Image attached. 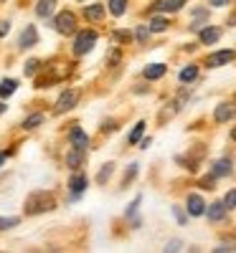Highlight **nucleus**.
Here are the masks:
<instances>
[{
  "instance_id": "obj_1",
  "label": "nucleus",
  "mask_w": 236,
  "mask_h": 253,
  "mask_svg": "<svg viewBox=\"0 0 236 253\" xmlns=\"http://www.w3.org/2000/svg\"><path fill=\"white\" fill-rule=\"evenodd\" d=\"M53 207H56V200H53V195H51L49 190H36V192H31L28 200H26V213H28V215L49 213V210H53Z\"/></svg>"
},
{
  "instance_id": "obj_2",
  "label": "nucleus",
  "mask_w": 236,
  "mask_h": 253,
  "mask_svg": "<svg viewBox=\"0 0 236 253\" xmlns=\"http://www.w3.org/2000/svg\"><path fill=\"white\" fill-rule=\"evenodd\" d=\"M53 28H56L61 36H71L74 31H77V16H74V13H69V10L58 13L56 21H53Z\"/></svg>"
},
{
  "instance_id": "obj_3",
  "label": "nucleus",
  "mask_w": 236,
  "mask_h": 253,
  "mask_svg": "<svg viewBox=\"0 0 236 253\" xmlns=\"http://www.w3.org/2000/svg\"><path fill=\"white\" fill-rule=\"evenodd\" d=\"M94 43H97V33L94 31H81L77 36V43H74V53H77V56H86L94 48Z\"/></svg>"
},
{
  "instance_id": "obj_4",
  "label": "nucleus",
  "mask_w": 236,
  "mask_h": 253,
  "mask_svg": "<svg viewBox=\"0 0 236 253\" xmlns=\"http://www.w3.org/2000/svg\"><path fill=\"white\" fill-rule=\"evenodd\" d=\"M77 92L74 89H66V92L58 96V101H56V112L58 114H64V112H69V109H74V104H77Z\"/></svg>"
},
{
  "instance_id": "obj_5",
  "label": "nucleus",
  "mask_w": 236,
  "mask_h": 253,
  "mask_svg": "<svg viewBox=\"0 0 236 253\" xmlns=\"http://www.w3.org/2000/svg\"><path fill=\"white\" fill-rule=\"evenodd\" d=\"M231 61H234V51H216V53H211L209 58H206V66L218 69V66H226Z\"/></svg>"
},
{
  "instance_id": "obj_6",
  "label": "nucleus",
  "mask_w": 236,
  "mask_h": 253,
  "mask_svg": "<svg viewBox=\"0 0 236 253\" xmlns=\"http://www.w3.org/2000/svg\"><path fill=\"white\" fill-rule=\"evenodd\" d=\"M236 116V107L234 104H218L216 112H213V119L216 122H229V119Z\"/></svg>"
},
{
  "instance_id": "obj_7",
  "label": "nucleus",
  "mask_w": 236,
  "mask_h": 253,
  "mask_svg": "<svg viewBox=\"0 0 236 253\" xmlns=\"http://www.w3.org/2000/svg\"><path fill=\"white\" fill-rule=\"evenodd\" d=\"M206 213V203L201 195H188V215H203Z\"/></svg>"
},
{
  "instance_id": "obj_8",
  "label": "nucleus",
  "mask_w": 236,
  "mask_h": 253,
  "mask_svg": "<svg viewBox=\"0 0 236 253\" xmlns=\"http://www.w3.org/2000/svg\"><path fill=\"white\" fill-rule=\"evenodd\" d=\"M36 41H38V33H36V28H33V25H28L26 31L21 33L18 48H31V46H36Z\"/></svg>"
},
{
  "instance_id": "obj_9",
  "label": "nucleus",
  "mask_w": 236,
  "mask_h": 253,
  "mask_svg": "<svg viewBox=\"0 0 236 253\" xmlns=\"http://www.w3.org/2000/svg\"><path fill=\"white\" fill-rule=\"evenodd\" d=\"M105 13H107V8L102 5V3H97V5H86V8H84L86 21H92V23H99L102 18H105Z\"/></svg>"
},
{
  "instance_id": "obj_10",
  "label": "nucleus",
  "mask_w": 236,
  "mask_h": 253,
  "mask_svg": "<svg viewBox=\"0 0 236 253\" xmlns=\"http://www.w3.org/2000/svg\"><path fill=\"white\" fill-rule=\"evenodd\" d=\"M188 0H157L155 10H163V13H173V10H181Z\"/></svg>"
},
{
  "instance_id": "obj_11",
  "label": "nucleus",
  "mask_w": 236,
  "mask_h": 253,
  "mask_svg": "<svg viewBox=\"0 0 236 253\" xmlns=\"http://www.w3.org/2000/svg\"><path fill=\"white\" fill-rule=\"evenodd\" d=\"M86 187V177L84 175H74L71 183H69V190H71V198H79Z\"/></svg>"
},
{
  "instance_id": "obj_12",
  "label": "nucleus",
  "mask_w": 236,
  "mask_h": 253,
  "mask_svg": "<svg viewBox=\"0 0 236 253\" xmlns=\"http://www.w3.org/2000/svg\"><path fill=\"white\" fill-rule=\"evenodd\" d=\"M226 210L229 207L224 205V203H213L209 210H206V215H209V220H213V223H218V220H224V215H226Z\"/></svg>"
},
{
  "instance_id": "obj_13",
  "label": "nucleus",
  "mask_w": 236,
  "mask_h": 253,
  "mask_svg": "<svg viewBox=\"0 0 236 253\" xmlns=\"http://www.w3.org/2000/svg\"><path fill=\"white\" fill-rule=\"evenodd\" d=\"M231 167H234L231 160H226V157H224V160H216V162H213V177H226V175H231Z\"/></svg>"
},
{
  "instance_id": "obj_14",
  "label": "nucleus",
  "mask_w": 236,
  "mask_h": 253,
  "mask_svg": "<svg viewBox=\"0 0 236 253\" xmlns=\"http://www.w3.org/2000/svg\"><path fill=\"white\" fill-rule=\"evenodd\" d=\"M218 38H221V31H218V28H213V25H209V28H203V31H201V43H206V46L216 43Z\"/></svg>"
},
{
  "instance_id": "obj_15",
  "label": "nucleus",
  "mask_w": 236,
  "mask_h": 253,
  "mask_svg": "<svg viewBox=\"0 0 236 253\" xmlns=\"http://www.w3.org/2000/svg\"><path fill=\"white\" fill-rule=\"evenodd\" d=\"M165 71H168V69H165L163 64H150V66L145 69V79H147V81H155V79H160V76H165Z\"/></svg>"
},
{
  "instance_id": "obj_16",
  "label": "nucleus",
  "mask_w": 236,
  "mask_h": 253,
  "mask_svg": "<svg viewBox=\"0 0 236 253\" xmlns=\"http://www.w3.org/2000/svg\"><path fill=\"white\" fill-rule=\"evenodd\" d=\"M53 8H56V0H38V5H36L38 18H49L53 13Z\"/></svg>"
},
{
  "instance_id": "obj_17",
  "label": "nucleus",
  "mask_w": 236,
  "mask_h": 253,
  "mask_svg": "<svg viewBox=\"0 0 236 253\" xmlns=\"http://www.w3.org/2000/svg\"><path fill=\"white\" fill-rule=\"evenodd\" d=\"M81 160H84V155H81V147H74V150L69 152V157H66V165H69L71 170H77V167L81 165Z\"/></svg>"
},
{
  "instance_id": "obj_18",
  "label": "nucleus",
  "mask_w": 236,
  "mask_h": 253,
  "mask_svg": "<svg viewBox=\"0 0 236 253\" xmlns=\"http://www.w3.org/2000/svg\"><path fill=\"white\" fill-rule=\"evenodd\" d=\"M125 10H127V0H109V13L112 16H125Z\"/></svg>"
},
{
  "instance_id": "obj_19",
  "label": "nucleus",
  "mask_w": 236,
  "mask_h": 253,
  "mask_svg": "<svg viewBox=\"0 0 236 253\" xmlns=\"http://www.w3.org/2000/svg\"><path fill=\"white\" fill-rule=\"evenodd\" d=\"M71 142L77 144V147H86V135L79 129V127H74L71 129Z\"/></svg>"
},
{
  "instance_id": "obj_20",
  "label": "nucleus",
  "mask_w": 236,
  "mask_h": 253,
  "mask_svg": "<svg viewBox=\"0 0 236 253\" xmlns=\"http://www.w3.org/2000/svg\"><path fill=\"white\" fill-rule=\"evenodd\" d=\"M16 86H18V84L13 81V79H5L3 84H0V96H3V99H5V96H10L13 92H16Z\"/></svg>"
},
{
  "instance_id": "obj_21",
  "label": "nucleus",
  "mask_w": 236,
  "mask_h": 253,
  "mask_svg": "<svg viewBox=\"0 0 236 253\" xmlns=\"http://www.w3.org/2000/svg\"><path fill=\"white\" fill-rule=\"evenodd\" d=\"M112 172H114V165H112V162H107V165L102 167V172L97 175V183H99V185H105V183L109 180V175H112Z\"/></svg>"
},
{
  "instance_id": "obj_22",
  "label": "nucleus",
  "mask_w": 236,
  "mask_h": 253,
  "mask_svg": "<svg viewBox=\"0 0 236 253\" xmlns=\"http://www.w3.org/2000/svg\"><path fill=\"white\" fill-rule=\"evenodd\" d=\"M168 28V21L165 18H153L150 21V33H163Z\"/></svg>"
},
{
  "instance_id": "obj_23",
  "label": "nucleus",
  "mask_w": 236,
  "mask_h": 253,
  "mask_svg": "<svg viewBox=\"0 0 236 253\" xmlns=\"http://www.w3.org/2000/svg\"><path fill=\"white\" fill-rule=\"evenodd\" d=\"M142 135H145V122L135 124V129H132V135H130V144H137L142 139Z\"/></svg>"
},
{
  "instance_id": "obj_24",
  "label": "nucleus",
  "mask_w": 236,
  "mask_h": 253,
  "mask_svg": "<svg viewBox=\"0 0 236 253\" xmlns=\"http://www.w3.org/2000/svg\"><path fill=\"white\" fill-rule=\"evenodd\" d=\"M41 122H43V114H31V116L23 122V129H36Z\"/></svg>"
},
{
  "instance_id": "obj_25",
  "label": "nucleus",
  "mask_w": 236,
  "mask_h": 253,
  "mask_svg": "<svg viewBox=\"0 0 236 253\" xmlns=\"http://www.w3.org/2000/svg\"><path fill=\"white\" fill-rule=\"evenodd\" d=\"M196 76H198V69L196 66H188V69L181 71V81H193Z\"/></svg>"
},
{
  "instance_id": "obj_26",
  "label": "nucleus",
  "mask_w": 236,
  "mask_h": 253,
  "mask_svg": "<svg viewBox=\"0 0 236 253\" xmlns=\"http://www.w3.org/2000/svg\"><path fill=\"white\" fill-rule=\"evenodd\" d=\"M13 226H18V218H0V230L13 228Z\"/></svg>"
},
{
  "instance_id": "obj_27",
  "label": "nucleus",
  "mask_w": 236,
  "mask_h": 253,
  "mask_svg": "<svg viewBox=\"0 0 236 253\" xmlns=\"http://www.w3.org/2000/svg\"><path fill=\"white\" fill-rule=\"evenodd\" d=\"M224 205L226 207H236V187L231 192H226V198H224Z\"/></svg>"
},
{
  "instance_id": "obj_28",
  "label": "nucleus",
  "mask_w": 236,
  "mask_h": 253,
  "mask_svg": "<svg viewBox=\"0 0 236 253\" xmlns=\"http://www.w3.org/2000/svg\"><path fill=\"white\" fill-rule=\"evenodd\" d=\"M38 66H41V64L36 61V58H31V61L26 64V73H28V76H33V73H36V69H38Z\"/></svg>"
},
{
  "instance_id": "obj_29",
  "label": "nucleus",
  "mask_w": 236,
  "mask_h": 253,
  "mask_svg": "<svg viewBox=\"0 0 236 253\" xmlns=\"http://www.w3.org/2000/svg\"><path fill=\"white\" fill-rule=\"evenodd\" d=\"M135 172H137V165H130V170H127V175H125V185L135 177Z\"/></svg>"
},
{
  "instance_id": "obj_30",
  "label": "nucleus",
  "mask_w": 236,
  "mask_h": 253,
  "mask_svg": "<svg viewBox=\"0 0 236 253\" xmlns=\"http://www.w3.org/2000/svg\"><path fill=\"white\" fill-rule=\"evenodd\" d=\"M147 33H150V28H140V31H137V38H140V41H145V38H147Z\"/></svg>"
},
{
  "instance_id": "obj_31",
  "label": "nucleus",
  "mask_w": 236,
  "mask_h": 253,
  "mask_svg": "<svg viewBox=\"0 0 236 253\" xmlns=\"http://www.w3.org/2000/svg\"><path fill=\"white\" fill-rule=\"evenodd\" d=\"M173 213H175V218H178L181 223H185V213L181 210V207H175V210H173Z\"/></svg>"
},
{
  "instance_id": "obj_32",
  "label": "nucleus",
  "mask_w": 236,
  "mask_h": 253,
  "mask_svg": "<svg viewBox=\"0 0 236 253\" xmlns=\"http://www.w3.org/2000/svg\"><path fill=\"white\" fill-rule=\"evenodd\" d=\"M165 251H181V243L178 241H173V243H168V248Z\"/></svg>"
},
{
  "instance_id": "obj_33",
  "label": "nucleus",
  "mask_w": 236,
  "mask_h": 253,
  "mask_svg": "<svg viewBox=\"0 0 236 253\" xmlns=\"http://www.w3.org/2000/svg\"><path fill=\"white\" fill-rule=\"evenodd\" d=\"M209 3H211V5H226L229 0H209Z\"/></svg>"
},
{
  "instance_id": "obj_34",
  "label": "nucleus",
  "mask_w": 236,
  "mask_h": 253,
  "mask_svg": "<svg viewBox=\"0 0 236 253\" xmlns=\"http://www.w3.org/2000/svg\"><path fill=\"white\" fill-rule=\"evenodd\" d=\"M8 33V23H0V36H5Z\"/></svg>"
},
{
  "instance_id": "obj_35",
  "label": "nucleus",
  "mask_w": 236,
  "mask_h": 253,
  "mask_svg": "<svg viewBox=\"0 0 236 253\" xmlns=\"http://www.w3.org/2000/svg\"><path fill=\"white\" fill-rule=\"evenodd\" d=\"M3 162H5V152H0V165H3Z\"/></svg>"
},
{
  "instance_id": "obj_36",
  "label": "nucleus",
  "mask_w": 236,
  "mask_h": 253,
  "mask_svg": "<svg viewBox=\"0 0 236 253\" xmlns=\"http://www.w3.org/2000/svg\"><path fill=\"white\" fill-rule=\"evenodd\" d=\"M5 112V104H0V114H3Z\"/></svg>"
},
{
  "instance_id": "obj_37",
  "label": "nucleus",
  "mask_w": 236,
  "mask_h": 253,
  "mask_svg": "<svg viewBox=\"0 0 236 253\" xmlns=\"http://www.w3.org/2000/svg\"><path fill=\"white\" fill-rule=\"evenodd\" d=\"M231 137H234V139H236V129H234V132H231Z\"/></svg>"
},
{
  "instance_id": "obj_38",
  "label": "nucleus",
  "mask_w": 236,
  "mask_h": 253,
  "mask_svg": "<svg viewBox=\"0 0 236 253\" xmlns=\"http://www.w3.org/2000/svg\"><path fill=\"white\" fill-rule=\"evenodd\" d=\"M81 3H84V0H81Z\"/></svg>"
}]
</instances>
